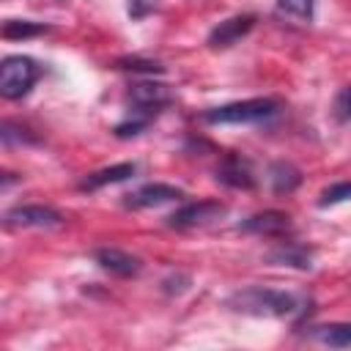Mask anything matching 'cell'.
Here are the masks:
<instances>
[{
	"mask_svg": "<svg viewBox=\"0 0 351 351\" xmlns=\"http://www.w3.org/2000/svg\"><path fill=\"white\" fill-rule=\"evenodd\" d=\"M291 228V217L285 211H277V208H269V211H258L252 217H247L239 230L244 233H255V236H277L282 230Z\"/></svg>",
	"mask_w": 351,
	"mask_h": 351,
	"instance_id": "10",
	"label": "cell"
},
{
	"mask_svg": "<svg viewBox=\"0 0 351 351\" xmlns=\"http://www.w3.org/2000/svg\"><path fill=\"white\" fill-rule=\"evenodd\" d=\"M93 261H96L104 271L118 274V277H134V274H140V269H143V261H140L137 255H129V252L115 250V247H99V250L93 252Z\"/></svg>",
	"mask_w": 351,
	"mask_h": 351,
	"instance_id": "9",
	"label": "cell"
},
{
	"mask_svg": "<svg viewBox=\"0 0 351 351\" xmlns=\"http://www.w3.org/2000/svg\"><path fill=\"white\" fill-rule=\"evenodd\" d=\"M351 200V181H337L332 186H326L321 195H318V206L326 208V206H337V203H346Z\"/></svg>",
	"mask_w": 351,
	"mask_h": 351,
	"instance_id": "17",
	"label": "cell"
},
{
	"mask_svg": "<svg viewBox=\"0 0 351 351\" xmlns=\"http://www.w3.org/2000/svg\"><path fill=\"white\" fill-rule=\"evenodd\" d=\"M280 110V104L274 99H244V101H230V104H219V107H208L203 112L206 123H258L271 118Z\"/></svg>",
	"mask_w": 351,
	"mask_h": 351,
	"instance_id": "2",
	"label": "cell"
},
{
	"mask_svg": "<svg viewBox=\"0 0 351 351\" xmlns=\"http://www.w3.org/2000/svg\"><path fill=\"white\" fill-rule=\"evenodd\" d=\"M5 228H60L63 217L52 206H14L3 214Z\"/></svg>",
	"mask_w": 351,
	"mask_h": 351,
	"instance_id": "5",
	"label": "cell"
},
{
	"mask_svg": "<svg viewBox=\"0 0 351 351\" xmlns=\"http://www.w3.org/2000/svg\"><path fill=\"white\" fill-rule=\"evenodd\" d=\"M184 197V192L173 184H162V181H154V184H143L137 186L134 192L123 195V206L137 211V208H154V206H162V203H170V200H178Z\"/></svg>",
	"mask_w": 351,
	"mask_h": 351,
	"instance_id": "7",
	"label": "cell"
},
{
	"mask_svg": "<svg viewBox=\"0 0 351 351\" xmlns=\"http://www.w3.org/2000/svg\"><path fill=\"white\" fill-rule=\"evenodd\" d=\"M337 112L340 118H351V85H346L337 96Z\"/></svg>",
	"mask_w": 351,
	"mask_h": 351,
	"instance_id": "20",
	"label": "cell"
},
{
	"mask_svg": "<svg viewBox=\"0 0 351 351\" xmlns=\"http://www.w3.org/2000/svg\"><path fill=\"white\" fill-rule=\"evenodd\" d=\"M217 178L233 189H252L255 186V176L250 170V162H244L241 156H225L222 165L217 167Z\"/></svg>",
	"mask_w": 351,
	"mask_h": 351,
	"instance_id": "11",
	"label": "cell"
},
{
	"mask_svg": "<svg viewBox=\"0 0 351 351\" xmlns=\"http://www.w3.org/2000/svg\"><path fill=\"white\" fill-rule=\"evenodd\" d=\"M269 181H271V189L277 195H291L302 184V170L291 162H274L269 167Z\"/></svg>",
	"mask_w": 351,
	"mask_h": 351,
	"instance_id": "14",
	"label": "cell"
},
{
	"mask_svg": "<svg viewBox=\"0 0 351 351\" xmlns=\"http://www.w3.org/2000/svg\"><path fill=\"white\" fill-rule=\"evenodd\" d=\"M38 80V66L27 55H8L0 63V93L3 99H22Z\"/></svg>",
	"mask_w": 351,
	"mask_h": 351,
	"instance_id": "3",
	"label": "cell"
},
{
	"mask_svg": "<svg viewBox=\"0 0 351 351\" xmlns=\"http://www.w3.org/2000/svg\"><path fill=\"white\" fill-rule=\"evenodd\" d=\"M49 25L44 22H30V19H8L3 25V38H30V36H41L47 33Z\"/></svg>",
	"mask_w": 351,
	"mask_h": 351,
	"instance_id": "16",
	"label": "cell"
},
{
	"mask_svg": "<svg viewBox=\"0 0 351 351\" xmlns=\"http://www.w3.org/2000/svg\"><path fill=\"white\" fill-rule=\"evenodd\" d=\"M277 8L291 16H299V19H313L315 0H277Z\"/></svg>",
	"mask_w": 351,
	"mask_h": 351,
	"instance_id": "18",
	"label": "cell"
},
{
	"mask_svg": "<svg viewBox=\"0 0 351 351\" xmlns=\"http://www.w3.org/2000/svg\"><path fill=\"white\" fill-rule=\"evenodd\" d=\"M228 307L241 315H255V318H285L302 310V299L288 291H274L263 285H250L236 293H230Z\"/></svg>",
	"mask_w": 351,
	"mask_h": 351,
	"instance_id": "1",
	"label": "cell"
},
{
	"mask_svg": "<svg viewBox=\"0 0 351 351\" xmlns=\"http://www.w3.org/2000/svg\"><path fill=\"white\" fill-rule=\"evenodd\" d=\"M255 27V16L252 14H239V16H230L225 22H219L211 33H208V47L214 49H225V47H233L239 38H244L250 30Z\"/></svg>",
	"mask_w": 351,
	"mask_h": 351,
	"instance_id": "8",
	"label": "cell"
},
{
	"mask_svg": "<svg viewBox=\"0 0 351 351\" xmlns=\"http://www.w3.org/2000/svg\"><path fill=\"white\" fill-rule=\"evenodd\" d=\"M118 69H126V71H145V74H162V71H165L162 63L145 60V58H121V60H118Z\"/></svg>",
	"mask_w": 351,
	"mask_h": 351,
	"instance_id": "19",
	"label": "cell"
},
{
	"mask_svg": "<svg viewBox=\"0 0 351 351\" xmlns=\"http://www.w3.org/2000/svg\"><path fill=\"white\" fill-rule=\"evenodd\" d=\"M145 11H151V5H143V0H132V3H129V14H132L134 19L143 16Z\"/></svg>",
	"mask_w": 351,
	"mask_h": 351,
	"instance_id": "21",
	"label": "cell"
},
{
	"mask_svg": "<svg viewBox=\"0 0 351 351\" xmlns=\"http://www.w3.org/2000/svg\"><path fill=\"white\" fill-rule=\"evenodd\" d=\"M324 346L332 348H351V324H324L313 332Z\"/></svg>",
	"mask_w": 351,
	"mask_h": 351,
	"instance_id": "15",
	"label": "cell"
},
{
	"mask_svg": "<svg viewBox=\"0 0 351 351\" xmlns=\"http://www.w3.org/2000/svg\"><path fill=\"white\" fill-rule=\"evenodd\" d=\"M129 101L134 107V115L140 121L151 123V118L170 101V93H167V88L162 82H137L129 90Z\"/></svg>",
	"mask_w": 351,
	"mask_h": 351,
	"instance_id": "6",
	"label": "cell"
},
{
	"mask_svg": "<svg viewBox=\"0 0 351 351\" xmlns=\"http://www.w3.org/2000/svg\"><path fill=\"white\" fill-rule=\"evenodd\" d=\"M134 170H137L134 162H121V165L101 167V170H96V173H88V176L80 181V189H82V192H96V189H101V186H107V184H121V181L132 178Z\"/></svg>",
	"mask_w": 351,
	"mask_h": 351,
	"instance_id": "12",
	"label": "cell"
},
{
	"mask_svg": "<svg viewBox=\"0 0 351 351\" xmlns=\"http://www.w3.org/2000/svg\"><path fill=\"white\" fill-rule=\"evenodd\" d=\"M269 263H277V266H293V269H310L313 266V252L304 247V244H280L274 247L269 255H266Z\"/></svg>",
	"mask_w": 351,
	"mask_h": 351,
	"instance_id": "13",
	"label": "cell"
},
{
	"mask_svg": "<svg viewBox=\"0 0 351 351\" xmlns=\"http://www.w3.org/2000/svg\"><path fill=\"white\" fill-rule=\"evenodd\" d=\"M225 211H228V206L219 203V200H192V203H184L181 208H176V211L167 217V225L176 228V230L203 228V225L219 219Z\"/></svg>",
	"mask_w": 351,
	"mask_h": 351,
	"instance_id": "4",
	"label": "cell"
}]
</instances>
